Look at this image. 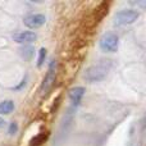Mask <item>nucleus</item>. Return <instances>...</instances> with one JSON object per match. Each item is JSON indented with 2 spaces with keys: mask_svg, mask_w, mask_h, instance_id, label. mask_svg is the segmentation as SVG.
<instances>
[{
  "mask_svg": "<svg viewBox=\"0 0 146 146\" xmlns=\"http://www.w3.org/2000/svg\"><path fill=\"white\" fill-rule=\"evenodd\" d=\"M55 69H56V62L51 60L50 64H49L48 73H46L45 78L42 81V85H41V94H46L51 88L54 81H55Z\"/></svg>",
  "mask_w": 146,
  "mask_h": 146,
  "instance_id": "obj_4",
  "label": "nucleus"
},
{
  "mask_svg": "<svg viewBox=\"0 0 146 146\" xmlns=\"http://www.w3.org/2000/svg\"><path fill=\"white\" fill-rule=\"evenodd\" d=\"M46 58V49L41 48L40 51H38V60H37V67H41L44 64V60Z\"/></svg>",
  "mask_w": 146,
  "mask_h": 146,
  "instance_id": "obj_9",
  "label": "nucleus"
},
{
  "mask_svg": "<svg viewBox=\"0 0 146 146\" xmlns=\"http://www.w3.org/2000/svg\"><path fill=\"white\" fill-rule=\"evenodd\" d=\"M46 22V17L44 14H30L27 15V17H25V19H23V23H25V26H27L28 28H38L41 27V26H44Z\"/></svg>",
  "mask_w": 146,
  "mask_h": 146,
  "instance_id": "obj_5",
  "label": "nucleus"
},
{
  "mask_svg": "<svg viewBox=\"0 0 146 146\" xmlns=\"http://www.w3.org/2000/svg\"><path fill=\"white\" fill-rule=\"evenodd\" d=\"M14 110V103L12 100H4L0 103V115H9Z\"/></svg>",
  "mask_w": 146,
  "mask_h": 146,
  "instance_id": "obj_8",
  "label": "nucleus"
},
{
  "mask_svg": "<svg viewBox=\"0 0 146 146\" xmlns=\"http://www.w3.org/2000/svg\"><path fill=\"white\" fill-rule=\"evenodd\" d=\"M4 124H5L4 119H3V118H0V128H3V127H4Z\"/></svg>",
  "mask_w": 146,
  "mask_h": 146,
  "instance_id": "obj_11",
  "label": "nucleus"
},
{
  "mask_svg": "<svg viewBox=\"0 0 146 146\" xmlns=\"http://www.w3.org/2000/svg\"><path fill=\"white\" fill-rule=\"evenodd\" d=\"M100 49L105 53H115L119 46V38L115 33L106 32L100 38Z\"/></svg>",
  "mask_w": 146,
  "mask_h": 146,
  "instance_id": "obj_2",
  "label": "nucleus"
},
{
  "mask_svg": "<svg viewBox=\"0 0 146 146\" xmlns=\"http://www.w3.org/2000/svg\"><path fill=\"white\" fill-rule=\"evenodd\" d=\"M85 92H86V90H85V87H82V86H76V87H73L69 90V99H71L73 106H77L78 104L81 103Z\"/></svg>",
  "mask_w": 146,
  "mask_h": 146,
  "instance_id": "obj_7",
  "label": "nucleus"
},
{
  "mask_svg": "<svg viewBox=\"0 0 146 146\" xmlns=\"http://www.w3.org/2000/svg\"><path fill=\"white\" fill-rule=\"evenodd\" d=\"M13 40L18 44H31L37 40V35L32 31H23L13 35Z\"/></svg>",
  "mask_w": 146,
  "mask_h": 146,
  "instance_id": "obj_6",
  "label": "nucleus"
},
{
  "mask_svg": "<svg viewBox=\"0 0 146 146\" xmlns=\"http://www.w3.org/2000/svg\"><path fill=\"white\" fill-rule=\"evenodd\" d=\"M108 74V67L104 66V64H98V66H91L88 67L85 71V80L87 82H99V81H103L104 78Z\"/></svg>",
  "mask_w": 146,
  "mask_h": 146,
  "instance_id": "obj_1",
  "label": "nucleus"
},
{
  "mask_svg": "<svg viewBox=\"0 0 146 146\" xmlns=\"http://www.w3.org/2000/svg\"><path fill=\"white\" fill-rule=\"evenodd\" d=\"M18 131V126L15 122H12V123L9 124V129H8V133L10 135V136H13V135H15V132Z\"/></svg>",
  "mask_w": 146,
  "mask_h": 146,
  "instance_id": "obj_10",
  "label": "nucleus"
},
{
  "mask_svg": "<svg viewBox=\"0 0 146 146\" xmlns=\"http://www.w3.org/2000/svg\"><path fill=\"white\" fill-rule=\"evenodd\" d=\"M140 18V13L133 9H126L121 10L115 14L114 17V23L117 26H126V25H132Z\"/></svg>",
  "mask_w": 146,
  "mask_h": 146,
  "instance_id": "obj_3",
  "label": "nucleus"
}]
</instances>
